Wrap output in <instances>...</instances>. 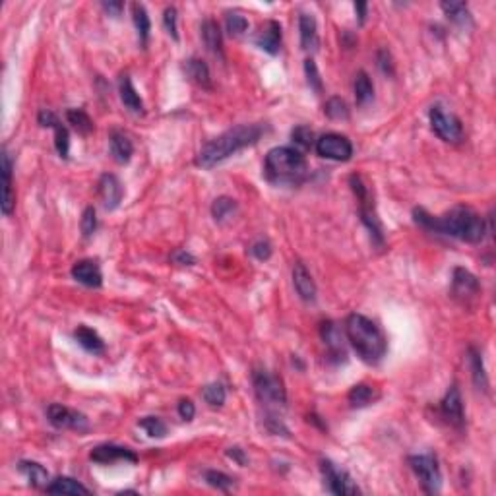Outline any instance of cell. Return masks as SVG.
<instances>
[{
  "label": "cell",
  "mask_w": 496,
  "mask_h": 496,
  "mask_svg": "<svg viewBox=\"0 0 496 496\" xmlns=\"http://www.w3.org/2000/svg\"><path fill=\"white\" fill-rule=\"evenodd\" d=\"M413 219L430 233L448 235L469 244L481 243L488 233L485 219L469 205H456L444 215H432L423 208H415Z\"/></svg>",
  "instance_id": "cell-1"
},
{
  "label": "cell",
  "mask_w": 496,
  "mask_h": 496,
  "mask_svg": "<svg viewBox=\"0 0 496 496\" xmlns=\"http://www.w3.org/2000/svg\"><path fill=\"white\" fill-rule=\"evenodd\" d=\"M264 132H266V127L262 125H239V127L229 128L227 132L210 140L200 149V154L196 157V165L202 169H212V167L219 165L221 161L235 156L237 151L254 146L262 138Z\"/></svg>",
  "instance_id": "cell-2"
},
{
  "label": "cell",
  "mask_w": 496,
  "mask_h": 496,
  "mask_svg": "<svg viewBox=\"0 0 496 496\" xmlns=\"http://www.w3.org/2000/svg\"><path fill=\"white\" fill-rule=\"evenodd\" d=\"M345 333L353 349L357 351V355L365 362L376 365L384 359L388 351V340L384 331L376 326V322L362 314H349L345 320Z\"/></svg>",
  "instance_id": "cell-3"
},
{
  "label": "cell",
  "mask_w": 496,
  "mask_h": 496,
  "mask_svg": "<svg viewBox=\"0 0 496 496\" xmlns=\"http://www.w3.org/2000/svg\"><path fill=\"white\" fill-rule=\"evenodd\" d=\"M264 171H266V178L273 185L297 186L309 175V165L301 149L279 146L268 151Z\"/></svg>",
  "instance_id": "cell-4"
},
{
  "label": "cell",
  "mask_w": 496,
  "mask_h": 496,
  "mask_svg": "<svg viewBox=\"0 0 496 496\" xmlns=\"http://www.w3.org/2000/svg\"><path fill=\"white\" fill-rule=\"evenodd\" d=\"M349 185L355 196H357V200H359V212L362 223L367 225L374 244L378 248H382L384 246V231H382V223H380L378 215L374 212V204H372V198H370L369 186L365 185V181H362L360 175H351Z\"/></svg>",
  "instance_id": "cell-5"
},
{
  "label": "cell",
  "mask_w": 496,
  "mask_h": 496,
  "mask_svg": "<svg viewBox=\"0 0 496 496\" xmlns=\"http://www.w3.org/2000/svg\"><path fill=\"white\" fill-rule=\"evenodd\" d=\"M252 384L254 392L258 399L266 403V405H277V407H285L287 403V392H285V384L277 374H272L270 370H254L252 372Z\"/></svg>",
  "instance_id": "cell-6"
},
{
  "label": "cell",
  "mask_w": 496,
  "mask_h": 496,
  "mask_svg": "<svg viewBox=\"0 0 496 496\" xmlns=\"http://www.w3.org/2000/svg\"><path fill=\"white\" fill-rule=\"evenodd\" d=\"M409 466L413 473L419 477L423 488L428 495H434L442 486V471L438 466V457L434 454H419L409 457Z\"/></svg>",
  "instance_id": "cell-7"
},
{
  "label": "cell",
  "mask_w": 496,
  "mask_h": 496,
  "mask_svg": "<svg viewBox=\"0 0 496 496\" xmlns=\"http://www.w3.org/2000/svg\"><path fill=\"white\" fill-rule=\"evenodd\" d=\"M320 471L322 477H324L326 490L331 493V495L353 496L360 493L357 483L353 481V477H351L345 469H341V467L336 466L333 461H330V459H322Z\"/></svg>",
  "instance_id": "cell-8"
},
{
  "label": "cell",
  "mask_w": 496,
  "mask_h": 496,
  "mask_svg": "<svg viewBox=\"0 0 496 496\" xmlns=\"http://www.w3.org/2000/svg\"><path fill=\"white\" fill-rule=\"evenodd\" d=\"M316 154L324 159H333V161H349L353 156V144L347 136L338 134V132H328L314 142Z\"/></svg>",
  "instance_id": "cell-9"
},
{
  "label": "cell",
  "mask_w": 496,
  "mask_h": 496,
  "mask_svg": "<svg viewBox=\"0 0 496 496\" xmlns=\"http://www.w3.org/2000/svg\"><path fill=\"white\" fill-rule=\"evenodd\" d=\"M430 125H432L434 134H437L440 140H444V142L456 144V142H459L461 136H463V125H461V120H459L456 115L442 111V107L430 109Z\"/></svg>",
  "instance_id": "cell-10"
},
{
  "label": "cell",
  "mask_w": 496,
  "mask_h": 496,
  "mask_svg": "<svg viewBox=\"0 0 496 496\" xmlns=\"http://www.w3.org/2000/svg\"><path fill=\"white\" fill-rule=\"evenodd\" d=\"M47 417L55 428H68V430H78V432L89 430V421L86 415H82L76 409L60 405V403H50L47 407Z\"/></svg>",
  "instance_id": "cell-11"
},
{
  "label": "cell",
  "mask_w": 496,
  "mask_h": 496,
  "mask_svg": "<svg viewBox=\"0 0 496 496\" xmlns=\"http://www.w3.org/2000/svg\"><path fill=\"white\" fill-rule=\"evenodd\" d=\"M91 461L95 463H117V461H128V463H136L138 456L130 450V448L117 446V444H101L91 450Z\"/></svg>",
  "instance_id": "cell-12"
},
{
  "label": "cell",
  "mask_w": 496,
  "mask_h": 496,
  "mask_svg": "<svg viewBox=\"0 0 496 496\" xmlns=\"http://www.w3.org/2000/svg\"><path fill=\"white\" fill-rule=\"evenodd\" d=\"M440 413H442V417L446 419L450 425H454V427H461L463 425V421H466L463 399H461V394H459V388H457L456 384L450 386L446 396L440 401Z\"/></svg>",
  "instance_id": "cell-13"
},
{
  "label": "cell",
  "mask_w": 496,
  "mask_h": 496,
  "mask_svg": "<svg viewBox=\"0 0 496 496\" xmlns=\"http://www.w3.org/2000/svg\"><path fill=\"white\" fill-rule=\"evenodd\" d=\"M37 120H39L41 127H45V128L49 127L55 130V147H57L59 156L66 159L70 154V136H68V130H66V127L60 122L59 118H57V115H55L53 111H47V109H43V111H41Z\"/></svg>",
  "instance_id": "cell-14"
},
{
  "label": "cell",
  "mask_w": 496,
  "mask_h": 496,
  "mask_svg": "<svg viewBox=\"0 0 496 496\" xmlns=\"http://www.w3.org/2000/svg\"><path fill=\"white\" fill-rule=\"evenodd\" d=\"M99 198L105 205V210H109V212L117 210L122 202V198H125V188H122L117 176L107 173V175L99 178Z\"/></svg>",
  "instance_id": "cell-15"
},
{
  "label": "cell",
  "mask_w": 496,
  "mask_h": 496,
  "mask_svg": "<svg viewBox=\"0 0 496 496\" xmlns=\"http://www.w3.org/2000/svg\"><path fill=\"white\" fill-rule=\"evenodd\" d=\"M320 336L322 340H324L326 349H328V353H330L331 357L338 360H345L347 353H345V343H343V336H341L338 324L331 320L322 322Z\"/></svg>",
  "instance_id": "cell-16"
},
{
  "label": "cell",
  "mask_w": 496,
  "mask_h": 496,
  "mask_svg": "<svg viewBox=\"0 0 496 496\" xmlns=\"http://www.w3.org/2000/svg\"><path fill=\"white\" fill-rule=\"evenodd\" d=\"M256 45L268 55H277L282 49V26L279 21L268 20L264 24L258 35H256Z\"/></svg>",
  "instance_id": "cell-17"
},
{
  "label": "cell",
  "mask_w": 496,
  "mask_h": 496,
  "mask_svg": "<svg viewBox=\"0 0 496 496\" xmlns=\"http://www.w3.org/2000/svg\"><path fill=\"white\" fill-rule=\"evenodd\" d=\"M452 291L457 299H471L481 291V285L473 273L466 268H456L452 275Z\"/></svg>",
  "instance_id": "cell-18"
},
{
  "label": "cell",
  "mask_w": 496,
  "mask_h": 496,
  "mask_svg": "<svg viewBox=\"0 0 496 496\" xmlns=\"http://www.w3.org/2000/svg\"><path fill=\"white\" fill-rule=\"evenodd\" d=\"M293 285H295V291L302 301H316V283H314L311 272L306 270V266L302 262H295V266H293Z\"/></svg>",
  "instance_id": "cell-19"
},
{
  "label": "cell",
  "mask_w": 496,
  "mask_h": 496,
  "mask_svg": "<svg viewBox=\"0 0 496 496\" xmlns=\"http://www.w3.org/2000/svg\"><path fill=\"white\" fill-rule=\"evenodd\" d=\"M72 277L86 287H101L103 273L98 262L93 260H80L72 266Z\"/></svg>",
  "instance_id": "cell-20"
},
{
  "label": "cell",
  "mask_w": 496,
  "mask_h": 496,
  "mask_svg": "<svg viewBox=\"0 0 496 496\" xmlns=\"http://www.w3.org/2000/svg\"><path fill=\"white\" fill-rule=\"evenodd\" d=\"M12 157L6 149H2V214L12 215L14 212V194H12Z\"/></svg>",
  "instance_id": "cell-21"
},
{
  "label": "cell",
  "mask_w": 496,
  "mask_h": 496,
  "mask_svg": "<svg viewBox=\"0 0 496 496\" xmlns=\"http://www.w3.org/2000/svg\"><path fill=\"white\" fill-rule=\"evenodd\" d=\"M299 31H301V47L304 50H316L320 45L318 37V24L312 14L299 16Z\"/></svg>",
  "instance_id": "cell-22"
},
{
  "label": "cell",
  "mask_w": 496,
  "mask_h": 496,
  "mask_svg": "<svg viewBox=\"0 0 496 496\" xmlns=\"http://www.w3.org/2000/svg\"><path fill=\"white\" fill-rule=\"evenodd\" d=\"M109 142H111V154H113V157H115L117 163H128V161L132 159L134 144H132V140H130L125 132L113 130Z\"/></svg>",
  "instance_id": "cell-23"
},
{
  "label": "cell",
  "mask_w": 496,
  "mask_h": 496,
  "mask_svg": "<svg viewBox=\"0 0 496 496\" xmlns=\"http://www.w3.org/2000/svg\"><path fill=\"white\" fill-rule=\"evenodd\" d=\"M45 490L49 495H91L88 486H84L72 477H57L55 481H50L49 485L45 486Z\"/></svg>",
  "instance_id": "cell-24"
},
{
  "label": "cell",
  "mask_w": 496,
  "mask_h": 496,
  "mask_svg": "<svg viewBox=\"0 0 496 496\" xmlns=\"http://www.w3.org/2000/svg\"><path fill=\"white\" fill-rule=\"evenodd\" d=\"M118 91H120V101L125 103V107H127L128 111H132V113H136V115L144 113V101H142V98L138 95V91L134 89V86H132L130 76H127V74L120 76Z\"/></svg>",
  "instance_id": "cell-25"
},
{
  "label": "cell",
  "mask_w": 496,
  "mask_h": 496,
  "mask_svg": "<svg viewBox=\"0 0 496 496\" xmlns=\"http://www.w3.org/2000/svg\"><path fill=\"white\" fill-rule=\"evenodd\" d=\"M74 338H76V341L84 349L93 353V355H103L105 353V341L101 340V336H99L98 331L91 330L88 326H78L74 330Z\"/></svg>",
  "instance_id": "cell-26"
},
{
  "label": "cell",
  "mask_w": 496,
  "mask_h": 496,
  "mask_svg": "<svg viewBox=\"0 0 496 496\" xmlns=\"http://www.w3.org/2000/svg\"><path fill=\"white\" fill-rule=\"evenodd\" d=\"M185 72L188 78L192 80L194 84H198L200 88L204 89H212V74H210V68L202 59H188L185 62Z\"/></svg>",
  "instance_id": "cell-27"
},
{
  "label": "cell",
  "mask_w": 496,
  "mask_h": 496,
  "mask_svg": "<svg viewBox=\"0 0 496 496\" xmlns=\"http://www.w3.org/2000/svg\"><path fill=\"white\" fill-rule=\"evenodd\" d=\"M347 399H349L351 407H367L370 403L378 401L380 392L370 384H357L349 389Z\"/></svg>",
  "instance_id": "cell-28"
},
{
  "label": "cell",
  "mask_w": 496,
  "mask_h": 496,
  "mask_svg": "<svg viewBox=\"0 0 496 496\" xmlns=\"http://www.w3.org/2000/svg\"><path fill=\"white\" fill-rule=\"evenodd\" d=\"M202 37H204V43L208 49L212 50L214 55H219L223 57V35H221V30L217 26V21L208 18L202 24Z\"/></svg>",
  "instance_id": "cell-29"
},
{
  "label": "cell",
  "mask_w": 496,
  "mask_h": 496,
  "mask_svg": "<svg viewBox=\"0 0 496 496\" xmlns=\"http://www.w3.org/2000/svg\"><path fill=\"white\" fill-rule=\"evenodd\" d=\"M132 18H134V26H136L140 43H142V47H146L147 41H149V31H151V20H149L146 6L140 4V2H134L132 4Z\"/></svg>",
  "instance_id": "cell-30"
},
{
  "label": "cell",
  "mask_w": 496,
  "mask_h": 496,
  "mask_svg": "<svg viewBox=\"0 0 496 496\" xmlns=\"http://www.w3.org/2000/svg\"><path fill=\"white\" fill-rule=\"evenodd\" d=\"M442 10L448 16V20L454 21L456 26H471L473 24V18H471V12L467 8L466 2H442L440 4Z\"/></svg>",
  "instance_id": "cell-31"
},
{
  "label": "cell",
  "mask_w": 496,
  "mask_h": 496,
  "mask_svg": "<svg viewBox=\"0 0 496 496\" xmlns=\"http://www.w3.org/2000/svg\"><path fill=\"white\" fill-rule=\"evenodd\" d=\"M24 475L28 477V481H30L33 486H47L49 485V473H47V469L37 463V461H28V459H24L20 461V466H18Z\"/></svg>",
  "instance_id": "cell-32"
},
{
  "label": "cell",
  "mask_w": 496,
  "mask_h": 496,
  "mask_svg": "<svg viewBox=\"0 0 496 496\" xmlns=\"http://www.w3.org/2000/svg\"><path fill=\"white\" fill-rule=\"evenodd\" d=\"M353 89H355V99H357V105H367L372 101L374 98V86H372V80L369 78L367 72L360 70L359 74L355 76V84H353Z\"/></svg>",
  "instance_id": "cell-33"
},
{
  "label": "cell",
  "mask_w": 496,
  "mask_h": 496,
  "mask_svg": "<svg viewBox=\"0 0 496 496\" xmlns=\"http://www.w3.org/2000/svg\"><path fill=\"white\" fill-rule=\"evenodd\" d=\"M469 365H471V370H473V382H475L477 388H488V380H486L485 365H483V359H481V353L473 349V347L469 349Z\"/></svg>",
  "instance_id": "cell-34"
},
{
  "label": "cell",
  "mask_w": 496,
  "mask_h": 496,
  "mask_svg": "<svg viewBox=\"0 0 496 496\" xmlns=\"http://www.w3.org/2000/svg\"><path fill=\"white\" fill-rule=\"evenodd\" d=\"M66 120L78 130L80 134L93 132V120L89 118V115L84 109H68V111H66Z\"/></svg>",
  "instance_id": "cell-35"
},
{
  "label": "cell",
  "mask_w": 496,
  "mask_h": 496,
  "mask_svg": "<svg viewBox=\"0 0 496 496\" xmlns=\"http://www.w3.org/2000/svg\"><path fill=\"white\" fill-rule=\"evenodd\" d=\"M202 396H204L205 403L210 405V407H221L225 403V399H227V389L221 382H214V384H208L202 392Z\"/></svg>",
  "instance_id": "cell-36"
},
{
  "label": "cell",
  "mask_w": 496,
  "mask_h": 496,
  "mask_svg": "<svg viewBox=\"0 0 496 496\" xmlns=\"http://www.w3.org/2000/svg\"><path fill=\"white\" fill-rule=\"evenodd\" d=\"M205 483L210 486H214L217 490H231L235 486V479L231 475H227L223 471H215V469H210L204 473Z\"/></svg>",
  "instance_id": "cell-37"
},
{
  "label": "cell",
  "mask_w": 496,
  "mask_h": 496,
  "mask_svg": "<svg viewBox=\"0 0 496 496\" xmlns=\"http://www.w3.org/2000/svg\"><path fill=\"white\" fill-rule=\"evenodd\" d=\"M235 210H237V202L229 196H221V198L214 200V204H212V215H214L215 221H225Z\"/></svg>",
  "instance_id": "cell-38"
},
{
  "label": "cell",
  "mask_w": 496,
  "mask_h": 496,
  "mask_svg": "<svg viewBox=\"0 0 496 496\" xmlns=\"http://www.w3.org/2000/svg\"><path fill=\"white\" fill-rule=\"evenodd\" d=\"M225 26H227V31H229L231 37H239L248 30V20L241 14H237V12H229L227 18H225Z\"/></svg>",
  "instance_id": "cell-39"
},
{
  "label": "cell",
  "mask_w": 496,
  "mask_h": 496,
  "mask_svg": "<svg viewBox=\"0 0 496 496\" xmlns=\"http://www.w3.org/2000/svg\"><path fill=\"white\" fill-rule=\"evenodd\" d=\"M147 432V437L163 438L167 434V425L159 417H144L138 423Z\"/></svg>",
  "instance_id": "cell-40"
},
{
  "label": "cell",
  "mask_w": 496,
  "mask_h": 496,
  "mask_svg": "<svg viewBox=\"0 0 496 496\" xmlns=\"http://www.w3.org/2000/svg\"><path fill=\"white\" fill-rule=\"evenodd\" d=\"M324 113L328 115L330 118L333 120H345V118H349V109H347V103L343 101L341 98H331L328 103H326V107H324Z\"/></svg>",
  "instance_id": "cell-41"
},
{
  "label": "cell",
  "mask_w": 496,
  "mask_h": 496,
  "mask_svg": "<svg viewBox=\"0 0 496 496\" xmlns=\"http://www.w3.org/2000/svg\"><path fill=\"white\" fill-rule=\"evenodd\" d=\"M291 138L301 149H311V146L314 144V132L309 127H297L291 132Z\"/></svg>",
  "instance_id": "cell-42"
},
{
  "label": "cell",
  "mask_w": 496,
  "mask_h": 496,
  "mask_svg": "<svg viewBox=\"0 0 496 496\" xmlns=\"http://www.w3.org/2000/svg\"><path fill=\"white\" fill-rule=\"evenodd\" d=\"M80 227H82V233H84L86 239H89L91 235L95 233V229H98V215H95V210H93L91 205L84 210Z\"/></svg>",
  "instance_id": "cell-43"
},
{
  "label": "cell",
  "mask_w": 496,
  "mask_h": 496,
  "mask_svg": "<svg viewBox=\"0 0 496 496\" xmlns=\"http://www.w3.org/2000/svg\"><path fill=\"white\" fill-rule=\"evenodd\" d=\"M304 74H306V80H309V86L311 89H314L316 93H322V78L320 72L316 68V62L312 59L304 60Z\"/></svg>",
  "instance_id": "cell-44"
},
{
  "label": "cell",
  "mask_w": 496,
  "mask_h": 496,
  "mask_svg": "<svg viewBox=\"0 0 496 496\" xmlns=\"http://www.w3.org/2000/svg\"><path fill=\"white\" fill-rule=\"evenodd\" d=\"M176 20H178V14H176L175 6H167L165 12H163V24H165L167 33L173 37L175 41H178V28H176Z\"/></svg>",
  "instance_id": "cell-45"
},
{
  "label": "cell",
  "mask_w": 496,
  "mask_h": 496,
  "mask_svg": "<svg viewBox=\"0 0 496 496\" xmlns=\"http://www.w3.org/2000/svg\"><path fill=\"white\" fill-rule=\"evenodd\" d=\"M250 252H252L254 258H258V260H268V258L272 256V244L268 243V241H258V243L252 244Z\"/></svg>",
  "instance_id": "cell-46"
},
{
  "label": "cell",
  "mask_w": 496,
  "mask_h": 496,
  "mask_svg": "<svg viewBox=\"0 0 496 496\" xmlns=\"http://www.w3.org/2000/svg\"><path fill=\"white\" fill-rule=\"evenodd\" d=\"M266 428H268L272 434H277V437H279V434H282V437H289V430H287V427L283 425L279 419L272 417V415H270V417H266Z\"/></svg>",
  "instance_id": "cell-47"
},
{
  "label": "cell",
  "mask_w": 496,
  "mask_h": 496,
  "mask_svg": "<svg viewBox=\"0 0 496 496\" xmlns=\"http://www.w3.org/2000/svg\"><path fill=\"white\" fill-rule=\"evenodd\" d=\"M178 415H181V419H185V421H192L196 415L194 403H192L190 399H181V401H178Z\"/></svg>",
  "instance_id": "cell-48"
},
{
  "label": "cell",
  "mask_w": 496,
  "mask_h": 496,
  "mask_svg": "<svg viewBox=\"0 0 496 496\" xmlns=\"http://www.w3.org/2000/svg\"><path fill=\"white\" fill-rule=\"evenodd\" d=\"M171 260L175 264H181V266H192V264H196L194 256L190 252H186V250H183V248H178L176 252H173Z\"/></svg>",
  "instance_id": "cell-49"
},
{
  "label": "cell",
  "mask_w": 496,
  "mask_h": 496,
  "mask_svg": "<svg viewBox=\"0 0 496 496\" xmlns=\"http://www.w3.org/2000/svg\"><path fill=\"white\" fill-rule=\"evenodd\" d=\"M227 456L231 457L233 461H237L239 466H246V463H248V457H246V454H244L243 448H239V446L229 448V450H227Z\"/></svg>",
  "instance_id": "cell-50"
},
{
  "label": "cell",
  "mask_w": 496,
  "mask_h": 496,
  "mask_svg": "<svg viewBox=\"0 0 496 496\" xmlns=\"http://www.w3.org/2000/svg\"><path fill=\"white\" fill-rule=\"evenodd\" d=\"M103 8H105L111 16H120L125 4H122V2H103Z\"/></svg>",
  "instance_id": "cell-51"
},
{
  "label": "cell",
  "mask_w": 496,
  "mask_h": 496,
  "mask_svg": "<svg viewBox=\"0 0 496 496\" xmlns=\"http://www.w3.org/2000/svg\"><path fill=\"white\" fill-rule=\"evenodd\" d=\"M384 57H386V59H382V57H380V55H378V60H380L378 64H380V68L384 70V72H386V74H392V72H394V68H392V62H389V55H388V50H384Z\"/></svg>",
  "instance_id": "cell-52"
},
{
  "label": "cell",
  "mask_w": 496,
  "mask_h": 496,
  "mask_svg": "<svg viewBox=\"0 0 496 496\" xmlns=\"http://www.w3.org/2000/svg\"><path fill=\"white\" fill-rule=\"evenodd\" d=\"M367 10H369V6H367L365 2H355V12L359 14L360 24H365V18H367Z\"/></svg>",
  "instance_id": "cell-53"
}]
</instances>
